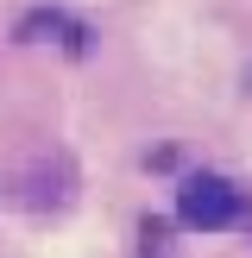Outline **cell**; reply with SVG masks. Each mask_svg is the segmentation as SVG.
<instances>
[{"mask_svg": "<svg viewBox=\"0 0 252 258\" xmlns=\"http://www.w3.org/2000/svg\"><path fill=\"white\" fill-rule=\"evenodd\" d=\"M176 221L196 227V233H221V227L246 221V189H233L214 170H196V176H183V189H176Z\"/></svg>", "mask_w": 252, "mask_h": 258, "instance_id": "1", "label": "cell"}, {"mask_svg": "<svg viewBox=\"0 0 252 258\" xmlns=\"http://www.w3.org/2000/svg\"><path fill=\"white\" fill-rule=\"evenodd\" d=\"M246 88H252V70H246Z\"/></svg>", "mask_w": 252, "mask_h": 258, "instance_id": "2", "label": "cell"}]
</instances>
